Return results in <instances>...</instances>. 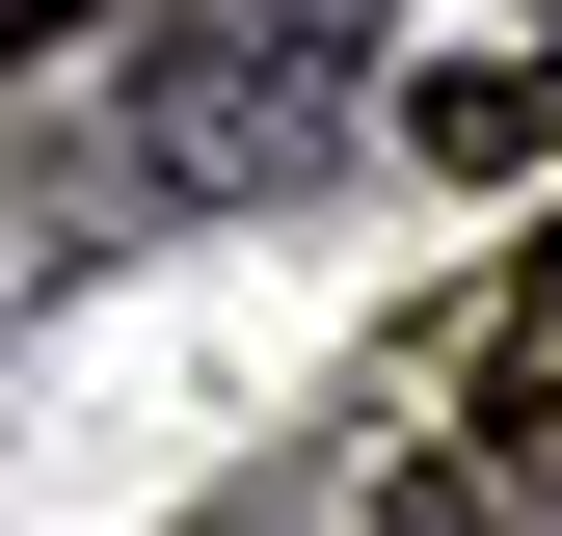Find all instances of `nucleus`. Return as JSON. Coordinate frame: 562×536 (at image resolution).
Segmentation results:
<instances>
[{"label":"nucleus","mask_w":562,"mask_h":536,"mask_svg":"<svg viewBox=\"0 0 562 536\" xmlns=\"http://www.w3.org/2000/svg\"><path fill=\"white\" fill-rule=\"evenodd\" d=\"M348 81H375V0H188L161 81H134V161L161 188H268V161L348 134Z\"/></svg>","instance_id":"f257e3e1"},{"label":"nucleus","mask_w":562,"mask_h":536,"mask_svg":"<svg viewBox=\"0 0 562 536\" xmlns=\"http://www.w3.org/2000/svg\"><path fill=\"white\" fill-rule=\"evenodd\" d=\"M402 134H429L456 188H509V161H562V27H509V54H429V81H402Z\"/></svg>","instance_id":"f03ea898"},{"label":"nucleus","mask_w":562,"mask_h":536,"mask_svg":"<svg viewBox=\"0 0 562 536\" xmlns=\"http://www.w3.org/2000/svg\"><path fill=\"white\" fill-rule=\"evenodd\" d=\"M482 456H536V483H562V242L509 268V322H482Z\"/></svg>","instance_id":"7ed1b4c3"},{"label":"nucleus","mask_w":562,"mask_h":536,"mask_svg":"<svg viewBox=\"0 0 562 536\" xmlns=\"http://www.w3.org/2000/svg\"><path fill=\"white\" fill-rule=\"evenodd\" d=\"M54 27H81V0H0V81H27V54H54Z\"/></svg>","instance_id":"20e7f679"}]
</instances>
